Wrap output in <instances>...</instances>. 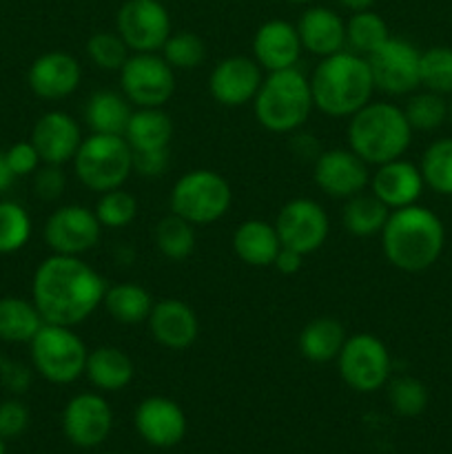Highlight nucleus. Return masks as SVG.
<instances>
[{
    "mask_svg": "<svg viewBox=\"0 0 452 454\" xmlns=\"http://www.w3.org/2000/svg\"><path fill=\"white\" fill-rule=\"evenodd\" d=\"M282 242L275 231V224L264 220H246L235 229L233 251L246 266L266 269L273 266Z\"/></svg>",
    "mask_w": 452,
    "mask_h": 454,
    "instance_id": "25",
    "label": "nucleus"
},
{
    "mask_svg": "<svg viewBox=\"0 0 452 454\" xmlns=\"http://www.w3.org/2000/svg\"><path fill=\"white\" fill-rule=\"evenodd\" d=\"M74 171L89 191L105 193L120 189L133 173V151L124 136L91 133L75 153Z\"/></svg>",
    "mask_w": 452,
    "mask_h": 454,
    "instance_id": "6",
    "label": "nucleus"
},
{
    "mask_svg": "<svg viewBox=\"0 0 452 454\" xmlns=\"http://www.w3.org/2000/svg\"><path fill=\"white\" fill-rule=\"evenodd\" d=\"M171 213L184 217L193 226L213 224L229 213L233 191L224 176L211 168L184 173L171 191Z\"/></svg>",
    "mask_w": 452,
    "mask_h": 454,
    "instance_id": "8",
    "label": "nucleus"
},
{
    "mask_svg": "<svg viewBox=\"0 0 452 454\" xmlns=\"http://www.w3.org/2000/svg\"><path fill=\"white\" fill-rule=\"evenodd\" d=\"M153 297L140 284L122 282L113 284V286H106L105 300L102 306L106 309V313L111 315V319L120 324H127V326H136L149 319L151 310H153Z\"/></svg>",
    "mask_w": 452,
    "mask_h": 454,
    "instance_id": "31",
    "label": "nucleus"
},
{
    "mask_svg": "<svg viewBox=\"0 0 452 454\" xmlns=\"http://www.w3.org/2000/svg\"><path fill=\"white\" fill-rule=\"evenodd\" d=\"M133 421L140 437L155 448L175 446L186 434L184 411L167 397H146L136 408Z\"/></svg>",
    "mask_w": 452,
    "mask_h": 454,
    "instance_id": "21",
    "label": "nucleus"
},
{
    "mask_svg": "<svg viewBox=\"0 0 452 454\" xmlns=\"http://www.w3.org/2000/svg\"><path fill=\"white\" fill-rule=\"evenodd\" d=\"M29 428V408L18 399H7L0 403V437H20Z\"/></svg>",
    "mask_w": 452,
    "mask_h": 454,
    "instance_id": "44",
    "label": "nucleus"
},
{
    "mask_svg": "<svg viewBox=\"0 0 452 454\" xmlns=\"http://www.w3.org/2000/svg\"><path fill=\"white\" fill-rule=\"evenodd\" d=\"M115 31L129 51H158L171 31V16L162 0H127L115 16Z\"/></svg>",
    "mask_w": 452,
    "mask_h": 454,
    "instance_id": "12",
    "label": "nucleus"
},
{
    "mask_svg": "<svg viewBox=\"0 0 452 454\" xmlns=\"http://www.w3.org/2000/svg\"><path fill=\"white\" fill-rule=\"evenodd\" d=\"M96 217L106 229H124L137 217V200L136 195L124 191L122 186L113 191L100 193L96 204Z\"/></svg>",
    "mask_w": 452,
    "mask_h": 454,
    "instance_id": "39",
    "label": "nucleus"
},
{
    "mask_svg": "<svg viewBox=\"0 0 452 454\" xmlns=\"http://www.w3.org/2000/svg\"><path fill=\"white\" fill-rule=\"evenodd\" d=\"M301 47L317 58L332 56L346 49V22L328 7H308L297 22Z\"/></svg>",
    "mask_w": 452,
    "mask_h": 454,
    "instance_id": "24",
    "label": "nucleus"
},
{
    "mask_svg": "<svg viewBox=\"0 0 452 454\" xmlns=\"http://www.w3.org/2000/svg\"><path fill=\"white\" fill-rule=\"evenodd\" d=\"M106 282L87 262L74 255H49L31 279V301L44 324L78 326L105 300Z\"/></svg>",
    "mask_w": 452,
    "mask_h": 454,
    "instance_id": "1",
    "label": "nucleus"
},
{
    "mask_svg": "<svg viewBox=\"0 0 452 454\" xmlns=\"http://www.w3.org/2000/svg\"><path fill=\"white\" fill-rule=\"evenodd\" d=\"M131 151L168 149L173 140V120L162 106H144L131 114L124 131Z\"/></svg>",
    "mask_w": 452,
    "mask_h": 454,
    "instance_id": "28",
    "label": "nucleus"
},
{
    "mask_svg": "<svg viewBox=\"0 0 452 454\" xmlns=\"http://www.w3.org/2000/svg\"><path fill=\"white\" fill-rule=\"evenodd\" d=\"M31 364L43 380L65 386L84 375L89 350L74 328L43 324L29 341Z\"/></svg>",
    "mask_w": 452,
    "mask_h": 454,
    "instance_id": "7",
    "label": "nucleus"
},
{
    "mask_svg": "<svg viewBox=\"0 0 452 454\" xmlns=\"http://www.w3.org/2000/svg\"><path fill=\"white\" fill-rule=\"evenodd\" d=\"M151 337L168 350H184L195 344L199 335V322L195 310L186 301L168 297L153 304L149 319Z\"/></svg>",
    "mask_w": 452,
    "mask_h": 454,
    "instance_id": "20",
    "label": "nucleus"
},
{
    "mask_svg": "<svg viewBox=\"0 0 452 454\" xmlns=\"http://www.w3.org/2000/svg\"><path fill=\"white\" fill-rule=\"evenodd\" d=\"M84 372L97 390L115 393L131 384L136 366H133V359L118 346H97L89 353Z\"/></svg>",
    "mask_w": 452,
    "mask_h": 454,
    "instance_id": "27",
    "label": "nucleus"
},
{
    "mask_svg": "<svg viewBox=\"0 0 452 454\" xmlns=\"http://www.w3.org/2000/svg\"><path fill=\"white\" fill-rule=\"evenodd\" d=\"M346 340L348 335L339 319L315 317L301 328L300 337H297V348L306 362L328 364L339 357Z\"/></svg>",
    "mask_w": 452,
    "mask_h": 454,
    "instance_id": "26",
    "label": "nucleus"
},
{
    "mask_svg": "<svg viewBox=\"0 0 452 454\" xmlns=\"http://www.w3.org/2000/svg\"><path fill=\"white\" fill-rule=\"evenodd\" d=\"M66 186V176L62 171V167L58 164H43L38 171L34 173V189L35 195L44 202H53V200L60 198L65 193Z\"/></svg>",
    "mask_w": 452,
    "mask_h": 454,
    "instance_id": "43",
    "label": "nucleus"
},
{
    "mask_svg": "<svg viewBox=\"0 0 452 454\" xmlns=\"http://www.w3.org/2000/svg\"><path fill=\"white\" fill-rule=\"evenodd\" d=\"M301 264H304V255L297 251H292V248H286V247L279 248L277 257H275V262H273V266L282 275H295L297 270L301 269Z\"/></svg>",
    "mask_w": 452,
    "mask_h": 454,
    "instance_id": "48",
    "label": "nucleus"
},
{
    "mask_svg": "<svg viewBox=\"0 0 452 454\" xmlns=\"http://www.w3.org/2000/svg\"><path fill=\"white\" fill-rule=\"evenodd\" d=\"M388 215L390 208L377 195L359 193L346 200L341 224L355 238H372L384 231Z\"/></svg>",
    "mask_w": 452,
    "mask_h": 454,
    "instance_id": "32",
    "label": "nucleus"
},
{
    "mask_svg": "<svg viewBox=\"0 0 452 454\" xmlns=\"http://www.w3.org/2000/svg\"><path fill=\"white\" fill-rule=\"evenodd\" d=\"M375 89L388 96H406L421 87V53L403 38H388L366 58Z\"/></svg>",
    "mask_w": 452,
    "mask_h": 454,
    "instance_id": "11",
    "label": "nucleus"
},
{
    "mask_svg": "<svg viewBox=\"0 0 452 454\" xmlns=\"http://www.w3.org/2000/svg\"><path fill=\"white\" fill-rule=\"evenodd\" d=\"M421 177L424 184L439 195H452V137L434 140L421 158Z\"/></svg>",
    "mask_w": 452,
    "mask_h": 454,
    "instance_id": "35",
    "label": "nucleus"
},
{
    "mask_svg": "<svg viewBox=\"0 0 452 454\" xmlns=\"http://www.w3.org/2000/svg\"><path fill=\"white\" fill-rule=\"evenodd\" d=\"M403 114L412 131H434L448 120V102L443 100L441 93H417L406 102Z\"/></svg>",
    "mask_w": 452,
    "mask_h": 454,
    "instance_id": "37",
    "label": "nucleus"
},
{
    "mask_svg": "<svg viewBox=\"0 0 452 454\" xmlns=\"http://www.w3.org/2000/svg\"><path fill=\"white\" fill-rule=\"evenodd\" d=\"M113 412L106 399L96 393L75 395L62 412L65 437L78 448H96L109 437Z\"/></svg>",
    "mask_w": 452,
    "mask_h": 454,
    "instance_id": "16",
    "label": "nucleus"
},
{
    "mask_svg": "<svg viewBox=\"0 0 452 454\" xmlns=\"http://www.w3.org/2000/svg\"><path fill=\"white\" fill-rule=\"evenodd\" d=\"M162 3H164V0H162Z\"/></svg>",
    "mask_w": 452,
    "mask_h": 454,
    "instance_id": "54",
    "label": "nucleus"
},
{
    "mask_svg": "<svg viewBox=\"0 0 452 454\" xmlns=\"http://www.w3.org/2000/svg\"><path fill=\"white\" fill-rule=\"evenodd\" d=\"M27 82L43 100H65L78 91L82 82V67L71 53L47 51L31 62Z\"/></svg>",
    "mask_w": 452,
    "mask_h": 454,
    "instance_id": "19",
    "label": "nucleus"
},
{
    "mask_svg": "<svg viewBox=\"0 0 452 454\" xmlns=\"http://www.w3.org/2000/svg\"><path fill=\"white\" fill-rule=\"evenodd\" d=\"M168 168V149L133 151V171L142 177H160Z\"/></svg>",
    "mask_w": 452,
    "mask_h": 454,
    "instance_id": "46",
    "label": "nucleus"
},
{
    "mask_svg": "<svg viewBox=\"0 0 452 454\" xmlns=\"http://www.w3.org/2000/svg\"><path fill=\"white\" fill-rule=\"evenodd\" d=\"M288 3H292V4H308V3H315V0H288Z\"/></svg>",
    "mask_w": 452,
    "mask_h": 454,
    "instance_id": "51",
    "label": "nucleus"
},
{
    "mask_svg": "<svg viewBox=\"0 0 452 454\" xmlns=\"http://www.w3.org/2000/svg\"><path fill=\"white\" fill-rule=\"evenodd\" d=\"M162 58L173 69H198L207 58V44L193 31H177L162 44Z\"/></svg>",
    "mask_w": 452,
    "mask_h": 454,
    "instance_id": "38",
    "label": "nucleus"
},
{
    "mask_svg": "<svg viewBox=\"0 0 452 454\" xmlns=\"http://www.w3.org/2000/svg\"><path fill=\"white\" fill-rule=\"evenodd\" d=\"M87 56L97 69L120 71L129 58V47L118 31H97L89 38Z\"/></svg>",
    "mask_w": 452,
    "mask_h": 454,
    "instance_id": "42",
    "label": "nucleus"
},
{
    "mask_svg": "<svg viewBox=\"0 0 452 454\" xmlns=\"http://www.w3.org/2000/svg\"><path fill=\"white\" fill-rule=\"evenodd\" d=\"M301 40L297 34V27L286 20H269L255 31L253 38V56L255 62L264 71L273 74V71L292 69L300 60Z\"/></svg>",
    "mask_w": 452,
    "mask_h": 454,
    "instance_id": "22",
    "label": "nucleus"
},
{
    "mask_svg": "<svg viewBox=\"0 0 452 454\" xmlns=\"http://www.w3.org/2000/svg\"><path fill=\"white\" fill-rule=\"evenodd\" d=\"M0 380H3V384L7 386L12 393H25V390L29 388L31 381L29 368L16 362H4L3 368H0Z\"/></svg>",
    "mask_w": 452,
    "mask_h": 454,
    "instance_id": "47",
    "label": "nucleus"
},
{
    "mask_svg": "<svg viewBox=\"0 0 452 454\" xmlns=\"http://www.w3.org/2000/svg\"><path fill=\"white\" fill-rule=\"evenodd\" d=\"M313 180L331 198L348 200L366 191L370 184V171L355 151L331 149L315 158Z\"/></svg>",
    "mask_w": 452,
    "mask_h": 454,
    "instance_id": "15",
    "label": "nucleus"
},
{
    "mask_svg": "<svg viewBox=\"0 0 452 454\" xmlns=\"http://www.w3.org/2000/svg\"><path fill=\"white\" fill-rule=\"evenodd\" d=\"M412 142V127L406 114L393 102H368L350 115L348 149L368 167H379L401 158Z\"/></svg>",
    "mask_w": 452,
    "mask_h": 454,
    "instance_id": "4",
    "label": "nucleus"
},
{
    "mask_svg": "<svg viewBox=\"0 0 452 454\" xmlns=\"http://www.w3.org/2000/svg\"><path fill=\"white\" fill-rule=\"evenodd\" d=\"M424 186L425 184L419 167H415V164L403 158L379 164L377 171L370 176L372 195H377L393 211L417 204Z\"/></svg>",
    "mask_w": 452,
    "mask_h": 454,
    "instance_id": "23",
    "label": "nucleus"
},
{
    "mask_svg": "<svg viewBox=\"0 0 452 454\" xmlns=\"http://www.w3.org/2000/svg\"><path fill=\"white\" fill-rule=\"evenodd\" d=\"M337 366L348 388L357 393H377L388 384L393 359L379 337L370 333H357L346 340L337 357Z\"/></svg>",
    "mask_w": 452,
    "mask_h": 454,
    "instance_id": "9",
    "label": "nucleus"
},
{
    "mask_svg": "<svg viewBox=\"0 0 452 454\" xmlns=\"http://www.w3.org/2000/svg\"><path fill=\"white\" fill-rule=\"evenodd\" d=\"M0 454H4V439L0 437Z\"/></svg>",
    "mask_w": 452,
    "mask_h": 454,
    "instance_id": "53",
    "label": "nucleus"
},
{
    "mask_svg": "<svg viewBox=\"0 0 452 454\" xmlns=\"http://www.w3.org/2000/svg\"><path fill=\"white\" fill-rule=\"evenodd\" d=\"M308 82L315 109L331 118H350L375 93L368 60L350 49L322 58Z\"/></svg>",
    "mask_w": 452,
    "mask_h": 454,
    "instance_id": "3",
    "label": "nucleus"
},
{
    "mask_svg": "<svg viewBox=\"0 0 452 454\" xmlns=\"http://www.w3.org/2000/svg\"><path fill=\"white\" fill-rule=\"evenodd\" d=\"M82 140V129L78 120H74L65 111H47L31 129V145L38 151L43 164L62 167L66 162H74Z\"/></svg>",
    "mask_w": 452,
    "mask_h": 454,
    "instance_id": "18",
    "label": "nucleus"
},
{
    "mask_svg": "<svg viewBox=\"0 0 452 454\" xmlns=\"http://www.w3.org/2000/svg\"><path fill=\"white\" fill-rule=\"evenodd\" d=\"M275 231L282 247L292 248L306 257L323 247L331 233V220L322 204L308 198H295L279 208Z\"/></svg>",
    "mask_w": 452,
    "mask_h": 454,
    "instance_id": "13",
    "label": "nucleus"
},
{
    "mask_svg": "<svg viewBox=\"0 0 452 454\" xmlns=\"http://www.w3.org/2000/svg\"><path fill=\"white\" fill-rule=\"evenodd\" d=\"M102 224L96 211L82 204H66L56 208L44 222V242L56 255L80 257L100 242Z\"/></svg>",
    "mask_w": 452,
    "mask_h": 454,
    "instance_id": "14",
    "label": "nucleus"
},
{
    "mask_svg": "<svg viewBox=\"0 0 452 454\" xmlns=\"http://www.w3.org/2000/svg\"><path fill=\"white\" fill-rule=\"evenodd\" d=\"M16 182V176H13L12 167H9L7 158H4V151H0V193L9 191Z\"/></svg>",
    "mask_w": 452,
    "mask_h": 454,
    "instance_id": "49",
    "label": "nucleus"
},
{
    "mask_svg": "<svg viewBox=\"0 0 452 454\" xmlns=\"http://www.w3.org/2000/svg\"><path fill=\"white\" fill-rule=\"evenodd\" d=\"M153 242L155 248L162 253L167 260L182 262L193 253L195 248V229L191 222L184 217L168 213L162 220L155 224L153 231Z\"/></svg>",
    "mask_w": 452,
    "mask_h": 454,
    "instance_id": "33",
    "label": "nucleus"
},
{
    "mask_svg": "<svg viewBox=\"0 0 452 454\" xmlns=\"http://www.w3.org/2000/svg\"><path fill=\"white\" fill-rule=\"evenodd\" d=\"M446 231L430 208L410 204L394 208L381 231V248L394 269L421 273L441 257Z\"/></svg>",
    "mask_w": 452,
    "mask_h": 454,
    "instance_id": "2",
    "label": "nucleus"
},
{
    "mask_svg": "<svg viewBox=\"0 0 452 454\" xmlns=\"http://www.w3.org/2000/svg\"><path fill=\"white\" fill-rule=\"evenodd\" d=\"M448 120H450V124H452V100H450V105H448Z\"/></svg>",
    "mask_w": 452,
    "mask_h": 454,
    "instance_id": "52",
    "label": "nucleus"
},
{
    "mask_svg": "<svg viewBox=\"0 0 452 454\" xmlns=\"http://www.w3.org/2000/svg\"><path fill=\"white\" fill-rule=\"evenodd\" d=\"M131 114L133 111L124 96L115 91H96L84 105V124L91 129V133L124 136Z\"/></svg>",
    "mask_w": 452,
    "mask_h": 454,
    "instance_id": "29",
    "label": "nucleus"
},
{
    "mask_svg": "<svg viewBox=\"0 0 452 454\" xmlns=\"http://www.w3.org/2000/svg\"><path fill=\"white\" fill-rule=\"evenodd\" d=\"M120 87L137 109L164 106L175 93V69L155 51L133 53L120 69Z\"/></svg>",
    "mask_w": 452,
    "mask_h": 454,
    "instance_id": "10",
    "label": "nucleus"
},
{
    "mask_svg": "<svg viewBox=\"0 0 452 454\" xmlns=\"http://www.w3.org/2000/svg\"><path fill=\"white\" fill-rule=\"evenodd\" d=\"M261 67L255 58L230 56L217 62L208 78V91L222 106H242L253 102L261 87Z\"/></svg>",
    "mask_w": 452,
    "mask_h": 454,
    "instance_id": "17",
    "label": "nucleus"
},
{
    "mask_svg": "<svg viewBox=\"0 0 452 454\" xmlns=\"http://www.w3.org/2000/svg\"><path fill=\"white\" fill-rule=\"evenodd\" d=\"M390 38L388 25L379 13L372 9L366 12H357L350 16L346 22V49L359 53V56L368 58L375 51L379 44H384Z\"/></svg>",
    "mask_w": 452,
    "mask_h": 454,
    "instance_id": "34",
    "label": "nucleus"
},
{
    "mask_svg": "<svg viewBox=\"0 0 452 454\" xmlns=\"http://www.w3.org/2000/svg\"><path fill=\"white\" fill-rule=\"evenodd\" d=\"M388 402L399 417H417L428 406V388L415 377L388 380Z\"/></svg>",
    "mask_w": 452,
    "mask_h": 454,
    "instance_id": "41",
    "label": "nucleus"
},
{
    "mask_svg": "<svg viewBox=\"0 0 452 454\" xmlns=\"http://www.w3.org/2000/svg\"><path fill=\"white\" fill-rule=\"evenodd\" d=\"M344 9H348L350 13H357V12H366V9H372L375 0H337Z\"/></svg>",
    "mask_w": 452,
    "mask_h": 454,
    "instance_id": "50",
    "label": "nucleus"
},
{
    "mask_svg": "<svg viewBox=\"0 0 452 454\" xmlns=\"http://www.w3.org/2000/svg\"><path fill=\"white\" fill-rule=\"evenodd\" d=\"M313 109L310 82L297 67L266 75L260 91L253 98L257 122L270 133L297 131L304 127Z\"/></svg>",
    "mask_w": 452,
    "mask_h": 454,
    "instance_id": "5",
    "label": "nucleus"
},
{
    "mask_svg": "<svg viewBox=\"0 0 452 454\" xmlns=\"http://www.w3.org/2000/svg\"><path fill=\"white\" fill-rule=\"evenodd\" d=\"M4 158H7L9 167H12L13 176L16 177L31 176V173L38 171L40 164H43V160H40L38 151H35V146L31 145V140L12 145L7 151H4Z\"/></svg>",
    "mask_w": 452,
    "mask_h": 454,
    "instance_id": "45",
    "label": "nucleus"
},
{
    "mask_svg": "<svg viewBox=\"0 0 452 454\" xmlns=\"http://www.w3.org/2000/svg\"><path fill=\"white\" fill-rule=\"evenodd\" d=\"M31 238V217L25 207L12 200H0V255L27 247Z\"/></svg>",
    "mask_w": 452,
    "mask_h": 454,
    "instance_id": "36",
    "label": "nucleus"
},
{
    "mask_svg": "<svg viewBox=\"0 0 452 454\" xmlns=\"http://www.w3.org/2000/svg\"><path fill=\"white\" fill-rule=\"evenodd\" d=\"M421 84L434 93H452V49L433 47L421 53Z\"/></svg>",
    "mask_w": 452,
    "mask_h": 454,
    "instance_id": "40",
    "label": "nucleus"
},
{
    "mask_svg": "<svg viewBox=\"0 0 452 454\" xmlns=\"http://www.w3.org/2000/svg\"><path fill=\"white\" fill-rule=\"evenodd\" d=\"M44 319L34 301L22 297H0V341L29 344L43 328Z\"/></svg>",
    "mask_w": 452,
    "mask_h": 454,
    "instance_id": "30",
    "label": "nucleus"
}]
</instances>
